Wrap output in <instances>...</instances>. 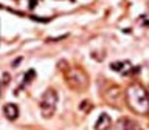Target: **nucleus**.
Instances as JSON below:
<instances>
[{"instance_id": "1", "label": "nucleus", "mask_w": 149, "mask_h": 130, "mask_svg": "<svg viewBox=\"0 0 149 130\" xmlns=\"http://www.w3.org/2000/svg\"><path fill=\"white\" fill-rule=\"evenodd\" d=\"M126 104L134 113L146 115L149 113V93L141 84H130L124 91Z\"/></svg>"}, {"instance_id": "2", "label": "nucleus", "mask_w": 149, "mask_h": 130, "mask_svg": "<svg viewBox=\"0 0 149 130\" xmlns=\"http://www.w3.org/2000/svg\"><path fill=\"white\" fill-rule=\"evenodd\" d=\"M64 77H65V82L68 84V87L72 88V90L82 91L88 87L87 73L79 67H72V68L64 70Z\"/></svg>"}, {"instance_id": "3", "label": "nucleus", "mask_w": 149, "mask_h": 130, "mask_svg": "<svg viewBox=\"0 0 149 130\" xmlns=\"http://www.w3.org/2000/svg\"><path fill=\"white\" fill-rule=\"evenodd\" d=\"M56 105H58V93L53 88L45 90L40 98V104H39L42 116L44 118H51L56 111Z\"/></svg>"}, {"instance_id": "4", "label": "nucleus", "mask_w": 149, "mask_h": 130, "mask_svg": "<svg viewBox=\"0 0 149 130\" xmlns=\"http://www.w3.org/2000/svg\"><path fill=\"white\" fill-rule=\"evenodd\" d=\"M110 68L113 71L123 74V76H129V74H135L140 71L138 67H132V64L129 60H118V62H112L110 64Z\"/></svg>"}, {"instance_id": "5", "label": "nucleus", "mask_w": 149, "mask_h": 130, "mask_svg": "<svg viewBox=\"0 0 149 130\" xmlns=\"http://www.w3.org/2000/svg\"><path fill=\"white\" fill-rule=\"evenodd\" d=\"M104 99H106V102H109L112 105H118V102L121 99V90L116 85L109 87V90L104 93Z\"/></svg>"}, {"instance_id": "6", "label": "nucleus", "mask_w": 149, "mask_h": 130, "mask_svg": "<svg viewBox=\"0 0 149 130\" xmlns=\"http://www.w3.org/2000/svg\"><path fill=\"white\" fill-rule=\"evenodd\" d=\"M112 125V119L107 113H101L96 119V124H95V130H109Z\"/></svg>"}, {"instance_id": "7", "label": "nucleus", "mask_w": 149, "mask_h": 130, "mask_svg": "<svg viewBox=\"0 0 149 130\" xmlns=\"http://www.w3.org/2000/svg\"><path fill=\"white\" fill-rule=\"evenodd\" d=\"M3 115L9 121H16L19 118V107L16 104H5L3 105Z\"/></svg>"}, {"instance_id": "8", "label": "nucleus", "mask_w": 149, "mask_h": 130, "mask_svg": "<svg viewBox=\"0 0 149 130\" xmlns=\"http://www.w3.org/2000/svg\"><path fill=\"white\" fill-rule=\"evenodd\" d=\"M118 129L120 130H141V127L130 118H121L118 121Z\"/></svg>"}, {"instance_id": "9", "label": "nucleus", "mask_w": 149, "mask_h": 130, "mask_svg": "<svg viewBox=\"0 0 149 130\" xmlns=\"http://www.w3.org/2000/svg\"><path fill=\"white\" fill-rule=\"evenodd\" d=\"M34 76H36V71L34 70H28L26 71V74L23 76V82H22V87H26L28 84H30L33 79H34Z\"/></svg>"}, {"instance_id": "10", "label": "nucleus", "mask_w": 149, "mask_h": 130, "mask_svg": "<svg viewBox=\"0 0 149 130\" xmlns=\"http://www.w3.org/2000/svg\"><path fill=\"white\" fill-rule=\"evenodd\" d=\"M2 77H3V81H2V85H3V88L9 84V73H6V71H3V74H2Z\"/></svg>"}, {"instance_id": "11", "label": "nucleus", "mask_w": 149, "mask_h": 130, "mask_svg": "<svg viewBox=\"0 0 149 130\" xmlns=\"http://www.w3.org/2000/svg\"><path fill=\"white\" fill-rule=\"evenodd\" d=\"M81 110L82 111H90L92 110V104H90V102H87V101H84L81 104Z\"/></svg>"}, {"instance_id": "12", "label": "nucleus", "mask_w": 149, "mask_h": 130, "mask_svg": "<svg viewBox=\"0 0 149 130\" xmlns=\"http://www.w3.org/2000/svg\"><path fill=\"white\" fill-rule=\"evenodd\" d=\"M138 22L141 23L143 26H149V17L148 16H141V17L138 19Z\"/></svg>"}, {"instance_id": "13", "label": "nucleus", "mask_w": 149, "mask_h": 130, "mask_svg": "<svg viewBox=\"0 0 149 130\" xmlns=\"http://www.w3.org/2000/svg\"><path fill=\"white\" fill-rule=\"evenodd\" d=\"M39 2H40V0H30V3H28V5H30V8L33 9V8H36V5Z\"/></svg>"}, {"instance_id": "14", "label": "nucleus", "mask_w": 149, "mask_h": 130, "mask_svg": "<svg viewBox=\"0 0 149 130\" xmlns=\"http://www.w3.org/2000/svg\"><path fill=\"white\" fill-rule=\"evenodd\" d=\"M148 93H149V90H148Z\"/></svg>"}]
</instances>
